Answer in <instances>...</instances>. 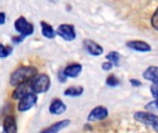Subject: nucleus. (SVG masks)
<instances>
[{
  "instance_id": "obj_1",
  "label": "nucleus",
  "mask_w": 158,
  "mask_h": 133,
  "mask_svg": "<svg viewBox=\"0 0 158 133\" xmlns=\"http://www.w3.org/2000/svg\"><path fill=\"white\" fill-rule=\"evenodd\" d=\"M38 70L32 66H23L18 68L14 72H12L9 82L12 86H18L21 83L31 81L37 76Z\"/></svg>"
},
{
  "instance_id": "obj_2",
  "label": "nucleus",
  "mask_w": 158,
  "mask_h": 133,
  "mask_svg": "<svg viewBox=\"0 0 158 133\" xmlns=\"http://www.w3.org/2000/svg\"><path fill=\"white\" fill-rule=\"evenodd\" d=\"M31 84L32 92L37 94L46 93L50 88L51 81L48 75L40 74L31 81Z\"/></svg>"
},
{
  "instance_id": "obj_3",
  "label": "nucleus",
  "mask_w": 158,
  "mask_h": 133,
  "mask_svg": "<svg viewBox=\"0 0 158 133\" xmlns=\"http://www.w3.org/2000/svg\"><path fill=\"white\" fill-rule=\"evenodd\" d=\"M134 118L149 127H152L158 133V116L145 111H139L134 114Z\"/></svg>"
},
{
  "instance_id": "obj_4",
  "label": "nucleus",
  "mask_w": 158,
  "mask_h": 133,
  "mask_svg": "<svg viewBox=\"0 0 158 133\" xmlns=\"http://www.w3.org/2000/svg\"><path fill=\"white\" fill-rule=\"evenodd\" d=\"M14 28L17 31V32L19 33V35H22L24 37L31 35L34 31L33 25L31 22H29L24 17H19L15 20Z\"/></svg>"
},
{
  "instance_id": "obj_5",
  "label": "nucleus",
  "mask_w": 158,
  "mask_h": 133,
  "mask_svg": "<svg viewBox=\"0 0 158 133\" xmlns=\"http://www.w3.org/2000/svg\"><path fill=\"white\" fill-rule=\"evenodd\" d=\"M56 34L61 37L63 40L71 42L76 39V31L75 27L71 24H61L56 29Z\"/></svg>"
},
{
  "instance_id": "obj_6",
  "label": "nucleus",
  "mask_w": 158,
  "mask_h": 133,
  "mask_svg": "<svg viewBox=\"0 0 158 133\" xmlns=\"http://www.w3.org/2000/svg\"><path fill=\"white\" fill-rule=\"evenodd\" d=\"M37 95L34 93H31L23 96L19 99V102L18 104V110L19 112H26L30 110L32 106H35L37 103Z\"/></svg>"
},
{
  "instance_id": "obj_7",
  "label": "nucleus",
  "mask_w": 158,
  "mask_h": 133,
  "mask_svg": "<svg viewBox=\"0 0 158 133\" xmlns=\"http://www.w3.org/2000/svg\"><path fill=\"white\" fill-rule=\"evenodd\" d=\"M83 46H84V49L91 56H101L104 53V48L99 44H97L96 42H94L93 40H90V39L84 40Z\"/></svg>"
},
{
  "instance_id": "obj_8",
  "label": "nucleus",
  "mask_w": 158,
  "mask_h": 133,
  "mask_svg": "<svg viewBox=\"0 0 158 133\" xmlns=\"http://www.w3.org/2000/svg\"><path fill=\"white\" fill-rule=\"evenodd\" d=\"M108 117V110L104 106H96L94 107L88 116V120L94 122L104 120Z\"/></svg>"
},
{
  "instance_id": "obj_9",
  "label": "nucleus",
  "mask_w": 158,
  "mask_h": 133,
  "mask_svg": "<svg viewBox=\"0 0 158 133\" xmlns=\"http://www.w3.org/2000/svg\"><path fill=\"white\" fill-rule=\"evenodd\" d=\"M33 93L32 92V88H31V81L21 83L19 85L17 86V88L14 90V92L12 93V98L15 100H19L20 98H22L23 96H25L28 94Z\"/></svg>"
},
{
  "instance_id": "obj_10",
  "label": "nucleus",
  "mask_w": 158,
  "mask_h": 133,
  "mask_svg": "<svg viewBox=\"0 0 158 133\" xmlns=\"http://www.w3.org/2000/svg\"><path fill=\"white\" fill-rule=\"evenodd\" d=\"M126 45L130 49L137 51V52H141V53H147L152 50V47L148 43L144 41H141V40L130 41L126 44Z\"/></svg>"
},
{
  "instance_id": "obj_11",
  "label": "nucleus",
  "mask_w": 158,
  "mask_h": 133,
  "mask_svg": "<svg viewBox=\"0 0 158 133\" xmlns=\"http://www.w3.org/2000/svg\"><path fill=\"white\" fill-rule=\"evenodd\" d=\"M67 106L60 99H54L49 106V112L53 115H61L65 113Z\"/></svg>"
},
{
  "instance_id": "obj_12",
  "label": "nucleus",
  "mask_w": 158,
  "mask_h": 133,
  "mask_svg": "<svg viewBox=\"0 0 158 133\" xmlns=\"http://www.w3.org/2000/svg\"><path fill=\"white\" fill-rule=\"evenodd\" d=\"M81 71H82V66L78 63L70 64L67 66L63 70L64 74L68 78H77L81 73Z\"/></svg>"
},
{
  "instance_id": "obj_13",
  "label": "nucleus",
  "mask_w": 158,
  "mask_h": 133,
  "mask_svg": "<svg viewBox=\"0 0 158 133\" xmlns=\"http://www.w3.org/2000/svg\"><path fill=\"white\" fill-rule=\"evenodd\" d=\"M69 124H70V120H69V119L61 120V121L56 122L55 124H53L50 127L46 128L41 133H58L61 130L67 128Z\"/></svg>"
},
{
  "instance_id": "obj_14",
  "label": "nucleus",
  "mask_w": 158,
  "mask_h": 133,
  "mask_svg": "<svg viewBox=\"0 0 158 133\" xmlns=\"http://www.w3.org/2000/svg\"><path fill=\"white\" fill-rule=\"evenodd\" d=\"M3 129L5 133H17V124L15 118L12 116H7L4 119Z\"/></svg>"
},
{
  "instance_id": "obj_15",
  "label": "nucleus",
  "mask_w": 158,
  "mask_h": 133,
  "mask_svg": "<svg viewBox=\"0 0 158 133\" xmlns=\"http://www.w3.org/2000/svg\"><path fill=\"white\" fill-rule=\"evenodd\" d=\"M41 32L42 35L47 39H54L56 35V31L54 30L53 26L45 21H41Z\"/></svg>"
},
{
  "instance_id": "obj_16",
  "label": "nucleus",
  "mask_w": 158,
  "mask_h": 133,
  "mask_svg": "<svg viewBox=\"0 0 158 133\" xmlns=\"http://www.w3.org/2000/svg\"><path fill=\"white\" fill-rule=\"evenodd\" d=\"M143 78L153 83H158V67L151 66L145 69L143 72Z\"/></svg>"
},
{
  "instance_id": "obj_17",
  "label": "nucleus",
  "mask_w": 158,
  "mask_h": 133,
  "mask_svg": "<svg viewBox=\"0 0 158 133\" xmlns=\"http://www.w3.org/2000/svg\"><path fill=\"white\" fill-rule=\"evenodd\" d=\"M83 91L84 90L81 86H72L66 89V91L64 92V95L69 97H78L83 94Z\"/></svg>"
},
{
  "instance_id": "obj_18",
  "label": "nucleus",
  "mask_w": 158,
  "mask_h": 133,
  "mask_svg": "<svg viewBox=\"0 0 158 133\" xmlns=\"http://www.w3.org/2000/svg\"><path fill=\"white\" fill-rule=\"evenodd\" d=\"M106 58L107 59V61H110L115 67H118L119 66V61L121 59V55L117 52V51H112L109 54L106 55Z\"/></svg>"
},
{
  "instance_id": "obj_19",
  "label": "nucleus",
  "mask_w": 158,
  "mask_h": 133,
  "mask_svg": "<svg viewBox=\"0 0 158 133\" xmlns=\"http://www.w3.org/2000/svg\"><path fill=\"white\" fill-rule=\"evenodd\" d=\"M13 48L9 45H4L3 44H0V58H6L12 53Z\"/></svg>"
},
{
  "instance_id": "obj_20",
  "label": "nucleus",
  "mask_w": 158,
  "mask_h": 133,
  "mask_svg": "<svg viewBox=\"0 0 158 133\" xmlns=\"http://www.w3.org/2000/svg\"><path fill=\"white\" fill-rule=\"evenodd\" d=\"M119 80L113 74L109 75L106 79V84L109 87H117L118 85H119Z\"/></svg>"
},
{
  "instance_id": "obj_21",
  "label": "nucleus",
  "mask_w": 158,
  "mask_h": 133,
  "mask_svg": "<svg viewBox=\"0 0 158 133\" xmlns=\"http://www.w3.org/2000/svg\"><path fill=\"white\" fill-rule=\"evenodd\" d=\"M151 25L152 27L158 31V7L154 12L152 18H151Z\"/></svg>"
},
{
  "instance_id": "obj_22",
  "label": "nucleus",
  "mask_w": 158,
  "mask_h": 133,
  "mask_svg": "<svg viewBox=\"0 0 158 133\" xmlns=\"http://www.w3.org/2000/svg\"><path fill=\"white\" fill-rule=\"evenodd\" d=\"M151 94L153 95V97L158 100V83H153V85L151 86Z\"/></svg>"
},
{
  "instance_id": "obj_23",
  "label": "nucleus",
  "mask_w": 158,
  "mask_h": 133,
  "mask_svg": "<svg viewBox=\"0 0 158 133\" xmlns=\"http://www.w3.org/2000/svg\"><path fill=\"white\" fill-rule=\"evenodd\" d=\"M114 65L110 62V61H106L102 64V69L106 71H109L113 69Z\"/></svg>"
},
{
  "instance_id": "obj_24",
  "label": "nucleus",
  "mask_w": 158,
  "mask_h": 133,
  "mask_svg": "<svg viewBox=\"0 0 158 133\" xmlns=\"http://www.w3.org/2000/svg\"><path fill=\"white\" fill-rule=\"evenodd\" d=\"M24 36H22V35H19V36H13L12 38H11V41H12V43L13 44H19V43H21L23 40H24Z\"/></svg>"
},
{
  "instance_id": "obj_25",
  "label": "nucleus",
  "mask_w": 158,
  "mask_h": 133,
  "mask_svg": "<svg viewBox=\"0 0 158 133\" xmlns=\"http://www.w3.org/2000/svg\"><path fill=\"white\" fill-rule=\"evenodd\" d=\"M57 78H58V81H60V82H66V81H67V79H68V77L64 74V72H63V70L62 71H59L58 72V75H57Z\"/></svg>"
},
{
  "instance_id": "obj_26",
  "label": "nucleus",
  "mask_w": 158,
  "mask_h": 133,
  "mask_svg": "<svg viewBox=\"0 0 158 133\" xmlns=\"http://www.w3.org/2000/svg\"><path fill=\"white\" fill-rule=\"evenodd\" d=\"M130 82H131V84L133 87H140V86L142 85V82H141L139 80H135V79H131V80L130 81Z\"/></svg>"
},
{
  "instance_id": "obj_27",
  "label": "nucleus",
  "mask_w": 158,
  "mask_h": 133,
  "mask_svg": "<svg viewBox=\"0 0 158 133\" xmlns=\"http://www.w3.org/2000/svg\"><path fill=\"white\" fill-rule=\"evenodd\" d=\"M6 22V14L4 12H0V25L5 24Z\"/></svg>"
},
{
  "instance_id": "obj_28",
  "label": "nucleus",
  "mask_w": 158,
  "mask_h": 133,
  "mask_svg": "<svg viewBox=\"0 0 158 133\" xmlns=\"http://www.w3.org/2000/svg\"><path fill=\"white\" fill-rule=\"evenodd\" d=\"M147 107H155V108L158 109V100H156V101H154L152 103H149Z\"/></svg>"
}]
</instances>
